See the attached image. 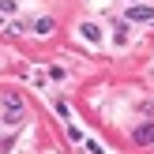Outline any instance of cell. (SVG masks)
Instances as JSON below:
<instances>
[{
	"mask_svg": "<svg viewBox=\"0 0 154 154\" xmlns=\"http://www.w3.org/2000/svg\"><path fill=\"white\" fill-rule=\"evenodd\" d=\"M128 19H135V23H147V19H154V11H150V8H132V11H128Z\"/></svg>",
	"mask_w": 154,
	"mask_h": 154,
	"instance_id": "6da1fadb",
	"label": "cell"
},
{
	"mask_svg": "<svg viewBox=\"0 0 154 154\" xmlns=\"http://www.w3.org/2000/svg\"><path fill=\"white\" fill-rule=\"evenodd\" d=\"M135 143H154V124H143V128H135Z\"/></svg>",
	"mask_w": 154,
	"mask_h": 154,
	"instance_id": "7a4b0ae2",
	"label": "cell"
},
{
	"mask_svg": "<svg viewBox=\"0 0 154 154\" xmlns=\"http://www.w3.org/2000/svg\"><path fill=\"white\" fill-rule=\"evenodd\" d=\"M79 30H83V38H90V42H98V38H102V30H98L94 23H83Z\"/></svg>",
	"mask_w": 154,
	"mask_h": 154,
	"instance_id": "3957f363",
	"label": "cell"
}]
</instances>
